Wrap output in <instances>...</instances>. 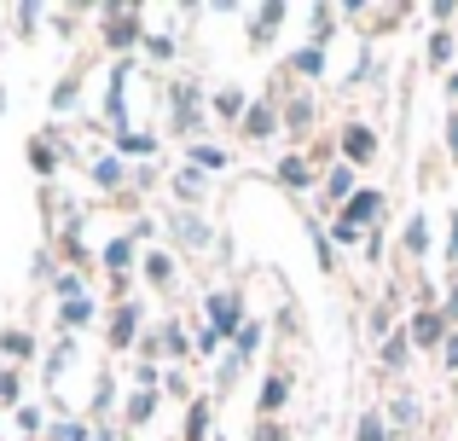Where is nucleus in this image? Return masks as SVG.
Wrapping results in <instances>:
<instances>
[{"mask_svg":"<svg viewBox=\"0 0 458 441\" xmlns=\"http://www.w3.org/2000/svg\"><path fill=\"white\" fill-rule=\"evenodd\" d=\"M377 216H383V192H354V198H348V221L343 226H366Z\"/></svg>","mask_w":458,"mask_h":441,"instance_id":"obj_1","label":"nucleus"},{"mask_svg":"<svg viewBox=\"0 0 458 441\" xmlns=\"http://www.w3.org/2000/svg\"><path fill=\"white\" fill-rule=\"evenodd\" d=\"M209 319H215V331H233L238 319H244V302H238V296H209Z\"/></svg>","mask_w":458,"mask_h":441,"instance_id":"obj_2","label":"nucleus"},{"mask_svg":"<svg viewBox=\"0 0 458 441\" xmlns=\"http://www.w3.org/2000/svg\"><path fill=\"white\" fill-rule=\"evenodd\" d=\"M343 151H348V157H354V163H366L371 151H377V134H371L366 123H354V128H348V134H343Z\"/></svg>","mask_w":458,"mask_h":441,"instance_id":"obj_3","label":"nucleus"},{"mask_svg":"<svg viewBox=\"0 0 458 441\" xmlns=\"http://www.w3.org/2000/svg\"><path fill=\"white\" fill-rule=\"evenodd\" d=\"M134 319H140V308H134V302L116 308V319H111V343H116V349H128V343H134Z\"/></svg>","mask_w":458,"mask_h":441,"instance_id":"obj_4","label":"nucleus"},{"mask_svg":"<svg viewBox=\"0 0 458 441\" xmlns=\"http://www.w3.org/2000/svg\"><path fill=\"white\" fill-rule=\"evenodd\" d=\"M105 35H111V47H134V35H140V23H134V18H128V12H116V6H111V30H105Z\"/></svg>","mask_w":458,"mask_h":441,"instance_id":"obj_5","label":"nucleus"},{"mask_svg":"<svg viewBox=\"0 0 458 441\" xmlns=\"http://www.w3.org/2000/svg\"><path fill=\"white\" fill-rule=\"evenodd\" d=\"M441 331H447V319H441V314H418L412 319V343H441Z\"/></svg>","mask_w":458,"mask_h":441,"instance_id":"obj_6","label":"nucleus"},{"mask_svg":"<svg viewBox=\"0 0 458 441\" xmlns=\"http://www.w3.org/2000/svg\"><path fill=\"white\" fill-rule=\"evenodd\" d=\"M284 395H291V384H284V377H267V384H261V412H279Z\"/></svg>","mask_w":458,"mask_h":441,"instance_id":"obj_7","label":"nucleus"},{"mask_svg":"<svg viewBox=\"0 0 458 441\" xmlns=\"http://www.w3.org/2000/svg\"><path fill=\"white\" fill-rule=\"evenodd\" d=\"M279 181H284V186H308L313 174H308V163H302V157H284V163H279Z\"/></svg>","mask_w":458,"mask_h":441,"instance_id":"obj_8","label":"nucleus"},{"mask_svg":"<svg viewBox=\"0 0 458 441\" xmlns=\"http://www.w3.org/2000/svg\"><path fill=\"white\" fill-rule=\"evenodd\" d=\"M151 412H157V395H151V389H140V395L128 401V419H134V424H146Z\"/></svg>","mask_w":458,"mask_h":441,"instance_id":"obj_9","label":"nucleus"},{"mask_svg":"<svg viewBox=\"0 0 458 441\" xmlns=\"http://www.w3.org/2000/svg\"><path fill=\"white\" fill-rule=\"evenodd\" d=\"M215 111H221L226 123H233V116H244V93H238V88L233 93H215Z\"/></svg>","mask_w":458,"mask_h":441,"instance_id":"obj_10","label":"nucleus"},{"mask_svg":"<svg viewBox=\"0 0 458 441\" xmlns=\"http://www.w3.org/2000/svg\"><path fill=\"white\" fill-rule=\"evenodd\" d=\"M296 70H302V76H319V70H325V53H319V47H302V53H296Z\"/></svg>","mask_w":458,"mask_h":441,"instance_id":"obj_11","label":"nucleus"},{"mask_svg":"<svg viewBox=\"0 0 458 441\" xmlns=\"http://www.w3.org/2000/svg\"><path fill=\"white\" fill-rule=\"evenodd\" d=\"M128 256H134V244H128V238H116V244L105 250V267H116V273H123V267H128Z\"/></svg>","mask_w":458,"mask_h":441,"instance_id":"obj_12","label":"nucleus"},{"mask_svg":"<svg viewBox=\"0 0 458 441\" xmlns=\"http://www.w3.org/2000/svg\"><path fill=\"white\" fill-rule=\"evenodd\" d=\"M244 128H250V134H256V140H261V134H273V111H267V105H256Z\"/></svg>","mask_w":458,"mask_h":441,"instance_id":"obj_13","label":"nucleus"},{"mask_svg":"<svg viewBox=\"0 0 458 441\" xmlns=\"http://www.w3.org/2000/svg\"><path fill=\"white\" fill-rule=\"evenodd\" d=\"M424 244H429V226L412 221V226H406V250H412V256H424Z\"/></svg>","mask_w":458,"mask_h":441,"instance_id":"obj_14","label":"nucleus"},{"mask_svg":"<svg viewBox=\"0 0 458 441\" xmlns=\"http://www.w3.org/2000/svg\"><path fill=\"white\" fill-rule=\"evenodd\" d=\"M383 436H389V430H383V419H377V412H366V419H360V441H383Z\"/></svg>","mask_w":458,"mask_h":441,"instance_id":"obj_15","label":"nucleus"},{"mask_svg":"<svg viewBox=\"0 0 458 441\" xmlns=\"http://www.w3.org/2000/svg\"><path fill=\"white\" fill-rule=\"evenodd\" d=\"M146 273H151V284H168V279H174V267H168V256H151V261H146Z\"/></svg>","mask_w":458,"mask_h":441,"instance_id":"obj_16","label":"nucleus"},{"mask_svg":"<svg viewBox=\"0 0 458 441\" xmlns=\"http://www.w3.org/2000/svg\"><path fill=\"white\" fill-rule=\"evenodd\" d=\"M93 174H99V186H116V181H123V163H116V157H105Z\"/></svg>","mask_w":458,"mask_h":441,"instance_id":"obj_17","label":"nucleus"},{"mask_svg":"<svg viewBox=\"0 0 458 441\" xmlns=\"http://www.w3.org/2000/svg\"><path fill=\"white\" fill-rule=\"evenodd\" d=\"M348 192H354V174L336 169V174H331V198H348Z\"/></svg>","mask_w":458,"mask_h":441,"instance_id":"obj_18","label":"nucleus"},{"mask_svg":"<svg viewBox=\"0 0 458 441\" xmlns=\"http://www.w3.org/2000/svg\"><path fill=\"white\" fill-rule=\"evenodd\" d=\"M64 319H70V326H81V319H93V302H81V296H76V302L64 308Z\"/></svg>","mask_w":458,"mask_h":441,"instance_id":"obj_19","label":"nucleus"},{"mask_svg":"<svg viewBox=\"0 0 458 441\" xmlns=\"http://www.w3.org/2000/svg\"><path fill=\"white\" fill-rule=\"evenodd\" d=\"M203 424H209V407L198 401V407H191V430H186V436H191V441H203Z\"/></svg>","mask_w":458,"mask_h":441,"instance_id":"obj_20","label":"nucleus"},{"mask_svg":"<svg viewBox=\"0 0 458 441\" xmlns=\"http://www.w3.org/2000/svg\"><path fill=\"white\" fill-rule=\"evenodd\" d=\"M191 157H198L203 169H221V163H226V157H221V151H215V146H198V151H191Z\"/></svg>","mask_w":458,"mask_h":441,"instance_id":"obj_21","label":"nucleus"},{"mask_svg":"<svg viewBox=\"0 0 458 441\" xmlns=\"http://www.w3.org/2000/svg\"><path fill=\"white\" fill-rule=\"evenodd\" d=\"M256 343H261V326H244V331H238V354H250Z\"/></svg>","mask_w":458,"mask_h":441,"instance_id":"obj_22","label":"nucleus"},{"mask_svg":"<svg viewBox=\"0 0 458 441\" xmlns=\"http://www.w3.org/2000/svg\"><path fill=\"white\" fill-rule=\"evenodd\" d=\"M383 360H389V366H401V360H406V343H401V337H394V343H383Z\"/></svg>","mask_w":458,"mask_h":441,"instance_id":"obj_23","label":"nucleus"},{"mask_svg":"<svg viewBox=\"0 0 458 441\" xmlns=\"http://www.w3.org/2000/svg\"><path fill=\"white\" fill-rule=\"evenodd\" d=\"M453 53V35H436V41H429V58H436V64H441V58H447Z\"/></svg>","mask_w":458,"mask_h":441,"instance_id":"obj_24","label":"nucleus"},{"mask_svg":"<svg viewBox=\"0 0 458 441\" xmlns=\"http://www.w3.org/2000/svg\"><path fill=\"white\" fill-rule=\"evenodd\" d=\"M447 314L458 319V284H453V291H447Z\"/></svg>","mask_w":458,"mask_h":441,"instance_id":"obj_25","label":"nucleus"},{"mask_svg":"<svg viewBox=\"0 0 458 441\" xmlns=\"http://www.w3.org/2000/svg\"><path fill=\"white\" fill-rule=\"evenodd\" d=\"M447 146L458 151V116H453V123H447Z\"/></svg>","mask_w":458,"mask_h":441,"instance_id":"obj_26","label":"nucleus"},{"mask_svg":"<svg viewBox=\"0 0 458 441\" xmlns=\"http://www.w3.org/2000/svg\"><path fill=\"white\" fill-rule=\"evenodd\" d=\"M447 256L458 261V216H453V244H447Z\"/></svg>","mask_w":458,"mask_h":441,"instance_id":"obj_27","label":"nucleus"},{"mask_svg":"<svg viewBox=\"0 0 458 441\" xmlns=\"http://www.w3.org/2000/svg\"><path fill=\"white\" fill-rule=\"evenodd\" d=\"M447 366H458V337H453V343H447Z\"/></svg>","mask_w":458,"mask_h":441,"instance_id":"obj_28","label":"nucleus"},{"mask_svg":"<svg viewBox=\"0 0 458 441\" xmlns=\"http://www.w3.org/2000/svg\"><path fill=\"white\" fill-rule=\"evenodd\" d=\"M447 88H453V99H458V76H453V81H447Z\"/></svg>","mask_w":458,"mask_h":441,"instance_id":"obj_29","label":"nucleus"}]
</instances>
